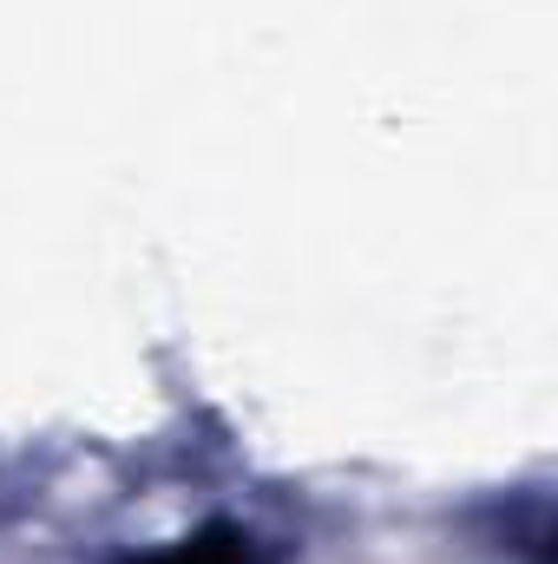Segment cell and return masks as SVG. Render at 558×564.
I'll return each mask as SVG.
<instances>
[{
  "instance_id": "obj_1",
  "label": "cell",
  "mask_w": 558,
  "mask_h": 564,
  "mask_svg": "<svg viewBox=\"0 0 558 564\" xmlns=\"http://www.w3.org/2000/svg\"><path fill=\"white\" fill-rule=\"evenodd\" d=\"M119 564H277V552L257 532H244V525H197V532H184L171 545L132 552Z\"/></svg>"
}]
</instances>
